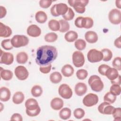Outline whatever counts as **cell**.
Instances as JSON below:
<instances>
[{
  "instance_id": "1",
  "label": "cell",
  "mask_w": 121,
  "mask_h": 121,
  "mask_svg": "<svg viewBox=\"0 0 121 121\" xmlns=\"http://www.w3.org/2000/svg\"><path fill=\"white\" fill-rule=\"evenodd\" d=\"M58 52L56 47L51 45H43L36 51L35 62L40 66H46L52 62L57 57Z\"/></svg>"
},
{
  "instance_id": "2",
  "label": "cell",
  "mask_w": 121,
  "mask_h": 121,
  "mask_svg": "<svg viewBox=\"0 0 121 121\" xmlns=\"http://www.w3.org/2000/svg\"><path fill=\"white\" fill-rule=\"evenodd\" d=\"M88 83L91 88L94 91L101 92L104 88V83L101 78L97 75L91 76L88 79Z\"/></svg>"
},
{
  "instance_id": "3",
  "label": "cell",
  "mask_w": 121,
  "mask_h": 121,
  "mask_svg": "<svg viewBox=\"0 0 121 121\" xmlns=\"http://www.w3.org/2000/svg\"><path fill=\"white\" fill-rule=\"evenodd\" d=\"M68 2L69 5L73 7L75 10L78 13L82 14L86 10L85 7L88 4V0H69Z\"/></svg>"
},
{
  "instance_id": "4",
  "label": "cell",
  "mask_w": 121,
  "mask_h": 121,
  "mask_svg": "<svg viewBox=\"0 0 121 121\" xmlns=\"http://www.w3.org/2000/svg\"><path fill=\"white\" fill-rule=\"evenodd\" d=\"M14 47L19 48L27 45L29 43V39L24 35H15L11 39Z\"/></svg>"
},
{
  "instance_id": "5",
  "label": "cell",
  "mask_w": 121,
  "mask_h": 121,
  "mask_svg": "<svg viewBox=\"0 0 121 121\" xmlns=\"http://www.w3.org/2000/svg\"><path fill=\"white\" fill-rule=\"evenodd\" d=\"M87 58L90 62H98L103 60V55L101 51L97 50L95 49H92L88 52Z\"/></svg>"
},
{
  "instance_id": "6",
  "label": "cell",
  "mask_w": 121,
  "mask_h": 121,
  "mask_svg": "<svg viewBox=\"0 0 121 121\" xmlns=\"http://www.w3.org/2000/svg\"><path fill=\"white\" fill-rule=\"evenodd\" d=\"M72 62L77 68L82 67L85 63V57L83 53L78 51L74 52L72 54Z\"/></svg>"
},
{
  "instance_id": "7",
  "label": "cell",
  "mask_w": 121,
  "mask_h": 121,
  "mask_svg": "<svg viewBox=\"0 0 121 121\" xmlns=\"http://www.w3.org/2000/svg\"><path fill=\"white\" fill-rule=\"evenodd\" d=\"M58 92L59 95L62 98L66 99H70L73 94L72 89L66 84H62L58 88Z\"/></svg>"
},
{
  "instance_id": "8",
  "label": "cell",
  "mask_w": 121,
  "mask_h": 121,
  "mask_svg": "<svg viewBox=\"0 0 121 121\" xmlns=\"http://www.w3.org/2000/svg\"><path fill=\"white\" fill-rule=\"evenodd\" d=\"M99 101L98 96L93 93H89L83 99V104L86 107H92L96 105Z\"/></svg>"
},
{
  "instance_id": "9",
  "label": "cell",
  "mask_w": 121,
  "mask_h": 121,
  "mask_svg": "<svg viewBox=\"0 0 121 121\" xmlns=\"http://www.w3.org/2000/svg\"><path fill=\"white\" fill-rule=\"evenodd\" d=\"M110 22L114 25L120 24L121 22V12L116 9H112L108 14Z\"/></svg>"
},
{
  "instance_id": "10",
  "label": "cell",
  "mask_w": 121,
  "mask_h": 121,
  "mask_svg": "<svg viewBox=\"0 0 121 121\" xmlns=\"http://www.w3.org/2000/svg\"><path fill=\"white\" fill-rule=\"evenodd\" d=\"M14 73L16 77L20 80H26L29 76V72L26 68L22 65L17 66L14 70Z\"/></svg>"
},
{
  "instance_id": "11",
  "label": "cell",
  "mask_w": 121,
  "mask_h": 121,
  "mask_svg": "<svg viewBox=\"0 0 121 121\" xmlns=\"http://www.w3.org/2000/svg\"><path fill=\"white\" fill-rule=\"evenodd\" d=\"M0 63L7 65L11 64L14 61V56L10 53L8 52H3L0 50Z\"/></svg>"
},
{
  "instance_id": "12",
  "label": "cell",
  "mask_w": 121,
  "mask_h": 121,
  "mask_svg": "<svg viewBox=\"0 0 121 121\" xmlns=\"http://www.w3.org/2000/svg\"><path fill=\"white\" fill-rule=\"evenodd\" d=\"M114 109V107L110 104L105 102L101 103L98 107V110L100 113L106 115L112 114Z\"/></svg>"
},
{
  "instance_id": "13",
  "label": "cell",
  "mask_w": 121,
  "mask_h": 121,
  "mask_svg": "<svg viewBox=\"0 0 121 121\" xmlns=\"http://www.w3.org/2000/svg\"><path fill=\"white\" fill-rule=\"evenodd\" d=\"M27 34L33 37H36L39 36L41 34V29L36 25H31L27 28Z\"/></svg>"
},
{
  "instance_id": "14",
  "label": "cell",
  "mask_w": 121,
  "mask_h": 121,
  "mask_svg": "<svg viewBox=\"0 0 121 121\" xmlns=\"http://www.w3.org/2000/svg\"><path fill=\"white\" fill-rule=\"evenodd\" d=\"M87 90V87L86 84L83 82L78 83L75 86V92L78 96H82L85 95Z\"/></svg>"
},
{
  "instance_id": "15",
  "label": "cell",
  "mask_w": 121,
  "mask_h": 121,
  "mask_svg": "<svg viewBox=\"0 0 121 121\" xmlns=\"http://www.w3.org/2000/svg\"><path fill=\"white\" fill-rule=\"evenodd\" d=\"M11 29L8 26L0 22V36L1 37H9L12 34Z\"/></svg>"
},
{
  "instance_id": "16",
  "label": "cell",
  "mask_w": 121,
  "mask_h": 121,
  "mask_svg": "<svg viewBox=\"0 0 121 121\" xmlns=\"http://www.w3.org/2000/svg\"><path fill=\"white\" fill-rule=\"evenodd\" d=\"M64 103L62 99L59 97H55L51 101V107L53 110H59L63 106Z\"/></svg>"
},
{
  "instance_id": "17",
  "label": "cell",
  "mask_w": 121,
  "mask_h": 121,
  "mask_svg": "<svg viewBox=\"0 0 121 121\" xmlns=\"http://www.w3.org/2000/svg\"><path fill=\"white\" fill-rule=\"evenodd\" d=\"M85 38L87 42L90 43H96L98 39L97 34L94 31H88L85 34Z\"/></svg>"
},
{
  "instance_id": "18",
  "label": "cell",
  "mask_w": 121,
  "mask_h": 121,
  "mask_svg": "<svg viewBox=\"0 0 121 121\" xmlns=\"http://www.w3.org/2000/svg\"><path fill=\"white\" fill-rule=\"evenodd\" d=\"M11 93L9 89L6 87H1L0 89V100L2 102H7L10 98Z\"/></svg>"
},
{
  "instance_id": "19",
  "label": "cell",
  "mask_w": 121,
  "mask_h": 121,
  "mask_svg": "<svg viewBox=\"0 0 121 121\" xmlns=\"http://www.w3.org/2000/svg\"><path fill=\"white\" fill-rule=\"evenodd\" d=\"M119 75L118 70L114 68L109 67L106 70L105 76L111 81L116 79Z\"/></svg>"
},
{
  "instance_id": "20",
  "label": "cell",
  "mask_w": 121,
  "mask_h": 121,
  "mask_svg": "<svg viewBox=\"0 0 121 121\" xmlns=\"http://www.w3.org/2000/svg\"><path fill=\"white\" fill-rule=\"evenodd\" d=\"M61 73L65 77H70L73 75L74 69L73 67L69 64H66L61 68Z\"/></svg>"
},
{
  "instance_id": "21",
  "label": "cell",
  "mask_w": 121,
  "mask_h": 121,
  "mask_svg": "<svg viewBox=\"0 0 121 121\" xmlns=\"http://www.w3.org/2000/svg\"><path fill=\"white\" fill-rule=\"evenodd\" d=\"M68 9V6L65 3H60L56 4V11L59 16L65 15L67 12Z\"/></svg>"
},
{
  "instance_id": "22",
  "label": "cell",
  "mask_w": 121,
  "mask_h": 121,
  "mask_svg": "<svg viewBox=\"0 0 121 121\" xmlns=\"http://www.w3.org/2000/svg\"><path fill=\"white\" fill-rule=\"evenodd\" d=\"M35 19L36 21L40 23H44L47 20V14L43 11H38L35 15Z\"/></svg>"
},
{
  "instance_id": "23",
  "label": "cell",
  "mask_w": 121,
  "mask_h": 121,
  "mask_svg": "<svg viewBox=\"0 0 121 121\" xmlns=\"http://www.w3.org/2000/svg\"><path fill=\"white\" fill-rule=\"evenodd\" d=\"M26 109L32 110L38 107L39 104L37 101L34 98H29L25 102Z\"/></svg>"
},
{
  "instance_id": "24",
  "label": "cell",
  "mask_w": 121,
  "mask_h": 121,
  "mask_svg": "<svg viewBox=\"0 0 121 121\" xmlns=\"http://www.w3.org/2000/svg\"><path fill=\"white\" fill-rule=\"evenodd\" d=\"M25 99L24 94L20 91L16 92L12 97V101L13 103L16 104H21Z\"/></svg>"
},
{
  "instance_id": "25",
  "label": "cell",
  "mask_w": 121,
  "mask_h": 121,
  "mask_svg": "<svg viewBox=\"0 0 121 121\" xmlns=\"http://www.w3.org/2000/svg\"><path fill=\"white\" fill-rule=\"evenodd\" d=\"M13 74L12 72L9 69H3L0 67V77L1 78L6 81H9L13 78Z\"/></svg>"
},
{
  "instance_id": "26",
  "label": "cell",
  "mask_w": 121,
  "mask_h": 121,
  "mask_svg": "<svg viewBox=\"0 0 121 121\" xmlns=\"http://www.w3.org/2000/svg\"><path fill=\"white\" fill-rule=\"evenodd\" d=\"M78 37V33L74 31H69L65 35V39L68 42L71 43L76 41Z\"/></svg>"
},
{
  "instance_id": "27",
  "label": "cell",
  "mask_w": 121,
  "mask_h": 121,
  "mask_svg": "<svg viewBox=\"0 0 121 121\" xmlns=\"http://www.w3.org/2000/svg\"><path fill=\"white\" fill-rule=\"evenodd\" d=\"M28 59L27 54L25 52H18L16 56V60L19 64L26 63Z\"/></svg>"
},
{
  "instance_id": "28",
  "label": "cell",
  "mask_w": 121,
  "mask_h": 121,
  "mask_svg": "<svg viewBox=\"0 0 121 121\" xmlns=\"http://www.w3.org/2000/svg\"><path fill=\"white\" fill-rule=\"evenodd\" d=\"M71 115V110L67 107L62 108L59 112L60 117L63 120H66L69 119Z\"/></svg>"
},
{
  "instance_id": "29",
  "label": "cell",
  "mask_w": 121,
  "mask_h": 121,
  "mask_svg": "<svg viewBox=\"0 0 121 121\" xmlns=\"http://www.w3.org/2000/svg\"><path fill=\"white\" fill-rule=\"evenodd\" d=\"M61 74L58 71H55L51 74L50 76V81L53 84H58L60 83L62 79Z\"/></svg>"
},
{
  "instance_id": "30",
  "label": "cell",
  "mask_w": 121,
  "mask_h": 121,
  "mask_svg": "<svg viewBox=\"0 0 121 121\" xmlns=\"http://www.w3.org/2000/svg\"><path fill=\"white\" fill-rule=\"evenodd\" d=\"M31 93L33 96L35 97H39L43 94L42 87L39 85H35L32 87Z\"/></svg>"
},
{
  "instance_id": "31",
  "label": "cell",
  "mask_w": 121,
  "mask_h": 121,
  "mask_svg": "<svg viewBox=\"0 0 121 121\" xmlns=\"http://www.w3.org/2000/svg\"><path fill=\"white\" fill-rule=\"evenodd\" d=\"M48 25L49 28L52 31H58L60 30V25L59 21L55 19H51L49 21Z\"/></svg>"
},
{
  "instance_id": "32",
  "label": "cell",
  "mask_w": 121,
  "mask_h": 121,
  "mask_svg": "<svg viewBox=\"0 0 121 121\" xmlns=\"http://www.w3.org/2000/svg\"><path fill=\"white\" fill-rule=\"evenodd\" d=\"M94 25V21L90 17H83L82 21V28L89 29Z\"/></svg>"
},
{
  "instance_id": "33",
  "label": "cell",
  "mask_w": 121,
  "mask_h": 121,
  "mask_svg": "<svg viewBox=\"0 0 121 121\" xmlns=\"http://www.w3.org/2000/svg\"><path fill=\"white\" fill-rule=\"evenodd\" d=\"M60 25L59 31L61 33L67 32L70 28V26L68 22L64 19H60L59 21Z\"/></svg>"
},
{
  "instance_id": "34",
  "label": "cell",
  "mask_w": 121,
  "mask_h": 121,
  "mask_svg": "<svg viewBox=\"0 0 121 121\" xmlns=\"http://www.w3.org/2000/svg\"><path fill=\"white\" fill-rule=\"evenodd\" d=\"M101 52L103 55V60L104 61H108L111 60L112 57V51L107 48H104L101 50Z\"/></svg>"
},
{
  "instance_id": "35",
  "label": "cell",
  "mask_w": 121,
  "mask_h": 121,
  "mask_svg": "<svg viewBox=\"0 0 121 121\" xmlns=\"http://www.w3.org/2000/svg\"><path fill=\"white\" fill-rule=\"evenodd\" d=\"M116 99V96L112 94L110 92H107L104 97V102L108 103L110 104H113Z\"/></svg>"
},
{
  "instance_id": "36",
  "label": "cell",
  "mask_w": 121,
  "mask_h": 121,
  "mask_svg": "<svg viewBox=\"0 0 121 121\" xmlns=\"http://www.w3.org/2000/svg\"><path fill=\"white\" fill-rule=\"evenodd\" d=\"M58 39V35L53 32L47 33L44 36V40L49 43H52L56 41Z\"/></svg>"
},
{
  "instance_id": "37",
  "label": "cell",
  "mask_w": 121,
  "mask_h": 121,
  "mask_svg": "<svg viewBox=\"0 0 121 121\" xmlns=\"http://www.w3.org/2000/svg\"><path fill=\"white\" fill-rule=\"evenodd\" d=\"M75 47L79 51H82L84 50L86 47V42L85 40L79 39H78L75 42Z\"/></svg>"
},
{
  "instance_id": "38",
  "label": "cell",
  "mask_w": 121,
  "mask_h": 121,
  "mask_svg": "<svg viewBox=\"0 0 121 121\" xmlns=\"http://www.w3.org/2000/svg\"><path fill=\"white\" fill-rule=\"evenodd\" d=\"M1 47L5 50H10L14 47L12 44L11 39H8L2 41L1 43Z\"/></svg>"
},
{
  "instance_id": "39",
  "label": "cell",
  "mask_w": 121,
  "mask_h": 121,
  "mask_svg": "<svg viewBox=\"0 0 121 121\" xmlns=\"http://www.w3.org/2000/svg\"><path fill=\"white\" fill-rule=\"evenodd\" d=\"M110 92L114 95H119L121 92L120 85L117 84H112L110 87Z\"/></svg>"
},
{
  "instance_id": "40",
  "label": "cell",
  "mask_w": 121,
  "mask_h": 121,
  "mask_svg": "<svg viewBox=\"0 0 121 121\" xmlns=\"http://www.w3.org/2000/svg\"><path fill=\"white\" fill-rule=\"evenodd\" d=\"M76 76L79 80H84L87 77L88 72L86 69H80L77 71Z\"/></svg>"
},
{
  "instance_id": "41",
  "label": "cell",
  "mask_w": 121,
  "mask_h": 121,
  "mask_svg": "<svg viewBox=\"0 0 121 121\" xmlns=\"http://www.w3.org/2000/svg\"><path fill=\"white\" fill-rule=\"evenodd\" d=\"M112 114L115 121H120L121 119V108L120 107L114 108Z\"/></svg>"
},
{
  "instance_id": "42",
  "label": "cell",
  "mask_w": 121,
  "mask_h": 121,
  "mask_svg": "<svg viewBox=\"0 0 121 121\" xmlns=\"http://www.w3.org/2000/svg\"><path fill=\"white\" fill-rule=\"evenodd\" d=\"M75 16V13L71 8H69L66 13L62 16L63 18L66 21H69L73 19Z\"/></svg>"
},
{
  "instance_id": "43",
  "label": "cell",
  "mask_w": 121,
  "mask_h": 121,
  "mask_svg": "<svg viewBox=\"0 0 121 121\" xmlns=\"http://www.w3.org/2000/svg\"><path fill=\"white\" fill-rule=\"evenodd\" d=\"M41 112V108L39 106L38 107L32 109V110H26V114L30 117H35L37 116Z\"/></svg>"
},
{
  "instance_id": "44",
  "label": "cell",
  "mask_w": 121,
  "mask_h": 121,
  "mask_svg": "<svg viewBox=\"0 0 121 121\" xmlns=\"http://www.w3.org/2000/svg\"><path fill=\"white\" fill-rule=\"evenodd\" d=\"M73 114L76 118L78 119H80L84 116L85 114V112L83 109L78 108L74 110Z\"/></svg>"
},
{
  "instance_id": "45",
  "label": "cell",
  "mask_w": 121,
  "mask_h": 121,
  "mask_svg": "<svg viewBox=\"0 0 121 121\" xmlns=\"http://www.w3.org/2000/svg\"><path fill=\"white\" fill-rule=\"evenodd\" d=\"M112 65L116 69L120 71L121 70V58L120 57H115L112 62Z\"/></svg>"
},
{
  "instance_id": "46",
  "label": "cell",
  "mask_w": 121,
  "mask_h": 121,
  "mask_svg": "<svg viewBox=\"0 0 121 121\" xmlns=\"http://www.w3.org/2000/svg\"><path fill=\"white\" fill-rule=\"evenodd\" d=\"M52 2L51 0H41L39 1L40 6L43 9L48 8L52 4Z\"/></svg>"
},
{
  "instance_id": "47",
  "label": "cell",
  "mask_w": 121,
  "mask_h": 121,
  "mask_svg": "<svg viewBox=\"0 0 121 121\" xmlns=\"http://www.w3.org/2000/svg\"><path fill=\"white\" fill-rule=\"evenodd\" d=\"M110 67L109 66L106 65V64H102L100 65L98 68V71L99 73L103 75V76H105V73L107 70V69Z\"/></svg>"
},
{
  "instance_id": "48",
  "label": "cell",
  "mask_w": 121,
  "mask_h": 121,
  "mask_svg": "<svg viewBox=\"0 0 121 121\" xmlns=\"http://www.w3.org/2000/svg\"><path fill=\"white\" fill-rule=\"evenodd\" d=\"M52 69V65L51 64L46 65L40 66L39 68L40 71L43 74H47L49 73Z\"/></svg>"
},
{
  "instance_id": "49",
  "label": "cell",
  "mask_w": 121,
  "mask_h": 121,
  "mask_svg": "<svg viewBox=\"0 0 121 121\" xmlns=\"http://www.w3.org/2000/svg\"><path fill=\"white\" fill-rule=\"evenodd\" d=\"M83 18V17H78L75 20V21H74L75 25L78 28H82Z\"/></svg>"
},
{
  "instance_id": "50",
  "label": "cell",
  "mask_w": 121,
  "mask_h": 121,
  "mask_svg": "<svg viewBox=\"0 0 121 121\" xmlns=\"http://www.w3.org/2000/svg\"><path fill=\"white\" fill-rule=\"evenodd\" d=\"M11 121H22L23 118L22 116L18 113H14L10 118Z\"/></svg>"
},
{
  "instance_id": "51",
  "label": "cell",
  "mask_w": 121,
  "mask_h": 121,
  "mask_svg": "<svg viewBox=\"0 0 121 121\" xmlns=\"http://www.w3.org/2000/svg\"><path fill=\"white\" fill-rule=\"evenodd\" d=\"M114 45L115 46L119 49L121 48V36H120L119 37L116 38L114 42Z\"/></svg>"
},
{
  "instance_id": "52",
  "label": "cell",
  "mask_w": 121,
  "mask_h": 121,
  "mask_svg": "<svg viewBox=\"0 0 121 121\" xmlns=\"http://www.w3.org/2000/svg\"><path fill=\"white\" fill-rule=\"evenodd\" d=\"M0 18H2L4 17H5L7 14V10L6 8L2 6H0Z\"/></svg>"
},
{
  "instance_id": "53",
  "label": "cell",
  "mask_w": 121,
  "mask_h": 121,
  "mask_svg": "<svg viewBox=\"0 0 121 121\" xmlns=\"http://www.w3.org/2000/svg\"><path fill=\"white\" fill-rule=\"evenodd\" d=\"M111 82L112 84H117V85H120L121 84V79L120 75H119L116 79L113 80H111Z\"/></svg>"
},
{
  "instance_id": "54",
  "label": "cell",
  "mask_w": 121,
  "mask_h": 121,
  "mask_svg": "<svg viewBox=\"0 0 121 121\" xmlns=\"http://www.w3.org/2000/svg\"><path fill=\"white\" fill-rule=\"evenodd\" d=\"M51 14L54 16V17H58L59 16L58 15V14H57L56 11V4L53 5L52 8H51Z\"/></svg>"
},
{
  "instance_id": "55",
  "label": "cell",
  "mask_w": 121,
  "mask_h": 121,
  "mask_svg": "<svg viewBox=\"0 0 121 121\" xmlns=\"http://www.w3.org/2000/svg\"><path fill=\"white\" fill-rule=\"evenodd\" d=\"M121 0H116L115 1V4H116V6L118 8V9H121Z\"/></svg>"
},
{
  "instance_id": "56",
  "label": "cell",
  "mask_w": 121,
  "mask_h": 121,
  "mask_svg": "<svg viewBox=\"0 0 121 121\" xmlns=\"http://www.w3.org/2000/svg\"><path fill=\"white\" fill-rule=\"evenodd\" d=\"M3 104L1 103H0V112H1L3 110Z\"/></svg>"
}]
</instances>
